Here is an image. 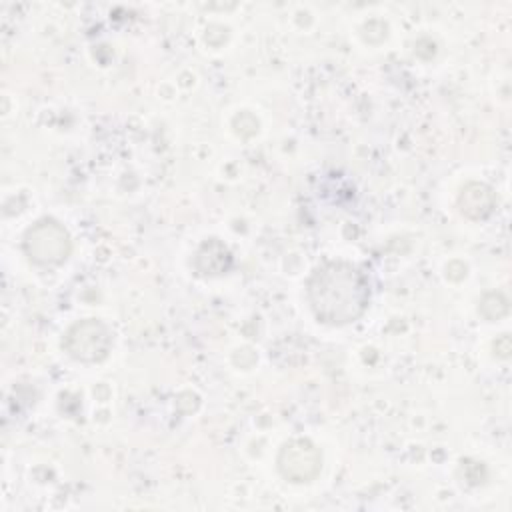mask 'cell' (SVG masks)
<instances>
[{
    "label": "cell",
    "mask_w": 512,
    "mask_h": 512,
    "mask_svg": "<svg viewBox=\"0 0 512 512\" xmlns=\"http://www.w3.org/2000/svg\"><path fill=\"white\" fill-rule=\"evenodd\" d=\"M306 292L314 316L330 326L356 322L370 302V286L364 272L348 262L320 264L310 274Z\"/></svg>",
    "instance_id": "6da1fadb"
},
{
    "label": "cell",
    "mask_w": 512,
    "mask_h": 512,
    "mask_svg": "<svg viewBox=\"0 0 512 512\" xmlns=\"http://www.w3.org/2000/svg\"><path fill=\"white\" fill-rule=\"evenodd\" d=\"M194 266L204 276H218L230 270L232 254L220 240H208L198 248L194 256Z\"/></svg>",
    "instance_id": "8992f818"
},
{
    "label": "cell",
    "mask_w": 512,
    "mask_h": 512,
    "mask_svg": "<svg viewBox=\"0 0 512 512\" xmlns=\"http://www.w3.org/2000/svg\"><path fill=\"white\" fill-rule=\"evenodd\" d=\"M22 248L34 264L56 266L70 256L72 240L68 230L60 222L52 218H42L26 230Z\"/></svg>",
    "instance_id": "7a4b0ae2"
},
{
    "label": "cell",
    "mask_w": 512,
    "mask_h": 512,
    "mask_svg": "<svg viewBox=\"0 0 512 512\" xmlns=\"http://www.w3.org/2000/svg\"><path fill=\"white\" fill-rule=\"evenodd\" d=\"M508 310V302L502 294L498 292H488L484 294V298L480 300V314L488 320H496L500 316H504Z\"/></svg>",
    "instance_id": "52a82bcc"
},
{
    "label": "cell",
    "mask_w": 512,
    "mask_h": 512,
    "mask_svg": "<svg viewBox=\"0 0 512 512\" xmlns=\"http://www.w3.org/2000/svg\"><path fill=\"white\" fill-rule=\"evenodd\" d=\"M458 208L470 220H484L496 208V194L484 182H468L458 194Z\"/></svg>",
    "instance_id": "5b68a950"
},
{
    "label": "cell",
    "mask_w": 512,
    "mask_h": 512,
    "mask_svg": "<svg viewBox=\"0 0 512 512\" xmlns=\"http://www.w3.org/2000/svg\"><path fill=\"white\" fill-rule=\"evenodd\" d=\"M112 348V332L96 318L72 324L64 336V350L78 362H100Z\"/></svg>",
    "instance_id": "3957f363"
},
{
    "label": "cell",
    "mask_w": 512,
    "mask_h": 512,
    "mask_svg": "<svg viewBox=\"0 0 512 512\" xmlns=\"http://www.w3.org/2000/svg\"><path fill=\"white\" fill-rule=\"evenodd\" d=\"M322 454L304 438L286 442L278 452V470L290 482H310L320 474Z\"/></svg>",
    "instance_id": "277c9868"
}]
</instances>
